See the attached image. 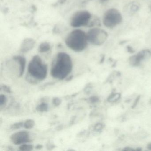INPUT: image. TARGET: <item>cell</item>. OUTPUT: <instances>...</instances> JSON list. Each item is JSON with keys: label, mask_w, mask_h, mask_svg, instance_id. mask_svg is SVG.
I'll use <instances>...</instances> for the list:
<instances>
[{"label": "cell", "mask_w": 151, "mask_h": 151, "mask_svg": "<svg viewBox=\"0 0 151 151\" xmlns=\"http://www.w3.org/2000/svg\"><path fill=\"white\" fill-rule=\"evenodd\" d=\"M36 109L38 112H41V113L46 112L48 111L49 106L47 103L42 102L41 104L37 106Z\"/></svg>", "instance_id": "12"}, {"label": "cell", "mask_w": 151, "mask_h": 151, "mask_svg": "<svg viewBox=\"0 0 151 151\" xmlns=\"http://www.w3.org/2000/svg\"><path fill=\"white\" fill-rule=\"evenodd\" d=\"M89 102L91 103H95L99 101V99L96 96H92L88 99Z\"/></svg>", "instance_id": "21"}, {"label": "cell", "mask_w": 151, "mask_h": 151, "mask_svg": "<svg viewBox=\"0 0 151 151\" xmlns=\"http://www.w3.org/2000/svg\"><path fill=\"white\" fill-rule=\"evenodd\" d=\"M10 139L11 142L15 145L26 144L31 140L29 134L26 131H21L15 132L10 136Z\"/></svg>", "instance_id": "7"}, {"label": "cell", "mask_w": 151, "mask_h": 151, "mask_svg": "<svg viewBox=\"0 0 151 151\" xmlns=\"http://www.w3.org/2000/svg\"><path fill=\"white\" fill-rule=\"evenodd\" d=\"M147 148L150 149V150H151V143H150V144H149V145H148V146H147Z\"/></svg>", "instance_id": "28"}, {"label": "cell", "mask_w": 151, "mask_h": 151, "mask_svg": "<svg viewBox=\"0 0 151 151\" xmlns=\"http://www.w3.org/2000/svg\"><path fill=\"white\" fill-rule=\"evenodd\" d=\"M120 97H121V95H120V93H114V94H111L109 97L108 99V101L109 102H115V101H117L118 100H119Z\"/></svg>", "instance_id": "15"}, {"label": "cell", "mask_w": 151, "mask_h": 151, "mask_svg": "<svg viewBox=\"0 0 151 151\" xmlns=\"http://www.w3.org/2000/svg\"><path fill=\"white\" fill-rule=\"evenodd\" d=\"M14 60L17 62L19 65V76L22 77L24 75L26 65V60L25 58L21 55H17L14 56L13 58Z\"/></svg>", "instance_id": "10"}, {"label": "cell", "mask_w": 151, "mask_h": 151, "mask_svg": "<svg viewBox=\"0 0 151 151\" xmlns=\"http://www.w3.org/2000/svg\"><path fill=\"white\" fill-rule=\"evenodd\" d=\"M26 81H28L31 84H37L38 83V80L35 79L34 78L31 76L29 73H28L26 76Z\"/></svg>", "instance_id": "17"}, {"label": "cell", "mask_w": 151, "mask_h": 151, "mask_svg": "<svg viewBox=\"0 0 151 151\" xmlns=\"http://www.w3.org/2000/svg\"><path fill=\"white\" fill-rule=\"evenodd\" d=\"M35 125V122L34 120L32 119H28L26 120L24 123V126L27 129H32Z\"/></svg>", "instance_id": "13"}, {"label": "cell", "mask_w": 151, "mask_h": 151, "mask_svg": "<svg viewBox=\"0 0 151 151\" xmlns=\"http://www.w3.org/2000/svg\"><path fill=\"white\" fill-rule=\"evenodd\" d=\"M34 146L33 145L30 144H22L19 147V149L22 151H32L33 150Z\"/></svg>", "instance_id": "14"}, {"label": "cell", "mask_w": 151, "mask_h": 151, "mask_svg": "<svg viewBox=\"0 0 151 151\" xmlns=\"http://www.w3.org/2000/svg\"><path fill=\"white\" fill-rule=\"evenodd\" d=\"M28 73L38 81H42L46 78L47 67L38 55L32 57L28 66Z\"/></svg>", "instance_id": "3"}, {"label": "cell", "mask_w": 151, "mask_h": 151, "mask_svg": "<svg viewBox=\"0 0 151 151\" xmlns=\"http://www.w3.org/2000/svg\"><path fill=\"white\" fill-rule=\"evenodd\" d=\"M87 34L88 42L95 46L103 45L108 37L107 32L99 28H94L88 31Z\"/></svg>", "instance_id": "5"}, {"label": "cell", "mask_w": 151, "mask_h": 151, "mask_svg": "<svg viewBox=\"0 0 151 151\" xmlns=\"http://www.w3.org/2000/svg\"><path fill=\"white\" fill-rule=\"evenodd\" d=\"M101 2H104V1H106L107 0H100Z\"/></svg>", "instance_id": "29"}, {"label": "cell", "mask_w": 151, "mask_h": 151, "mask_svg": "<svg viewBox=\"0 0 151 151\" xmlns=\"http://www.w3.org/2000/svg\"><path fill=\"white\" fill-rule=\"evenodd\" d=\"M61 99L58 97H55L52 99V103L54 106L57 107L61 105L62 103Z\"/></svg>", "instance_id": "19"}, {"label": "cell", "mask_w": 151, "mask_h": 151, "mask_svg": "<svg viewBox=\"0 0 151 151\" xmlns=\"http://www.w3.org/2000/svg\"><path fill=\"white\" fill-rule=\"evenodd\" d=\"M51 46L47 42L41 43L39 46L38 51L40 53H45L48 52L50 50Z\"/></svg>", "instance_id": "11"}, {"label": "cell", "mask_w": 151, "mask_h": 151, "mask_svg": "<svg viewBox=\"0 0 151 151\" xmlns=\"http://www.w3.org/2000/svg\"><path fill=\"white\" fill-rule=\"evenodd\" d=\"M24 123L23 122H18L13 124L10 126V129L13 130H14L22 128L24 126Z\"/></svg>", "instance_id": "16"}, {"label": "cell", "mask_w": 151, "mask_h": 151, "mask_svg": "<svg viewBox=\"0 0 151 151\" xmlns=\"http://www.w3.org/2000/svg\"><path fill=\"white\" fill-rule=\"evenodd\" d=\"M72 78H73V76H70L68 78H67V81H70V80H71Z\"/></svg>", "instance_id": "27"}, {"label": "cell", "mask_w": 151, "mask_h": 151, "mask_svg": "<svg viewBox=\"0 0 151 151\" xmlns=\"http://www.w3.org/2000/svg\"><path fill=\"white\" fill-rule=\"evenodd\" d=\"M91 13L86 10L78 11L71 17L70 25L74 28L86 26L91 21Z\"/></svg>", "instance_id": "6"}, {"label": "cell", "mask_w": 151, "mask_h": 151, "mask_svg": "<svg viewBox=\"0 0 151 151\" xmlns=\"http://www.w3.org/2000/svg\"><path fill=\"white\" fill-rule=\"evenodd\" d=\"M35 40L32 38H26L24 39L22 43L20 50L23 53L28 52L33 49L35 46Z\"/></svg>", "instance_id": "9"}, {"label": "cell", "mask_w": 151, "mask_h": 151, "mask_svg": "<svg viewBox=\"0 0 151 151\" xmlns=\"http://www.w3.org/2000/svg\"><path fill=\"white\" fill-rule=\"evenodd\" d=\"M151 55V52L148 50H144L138 53L137 55H134L130 58V62L132 65L136 66L138 65L141 61L149 57Z\"/></svg>", "instance_id": "8"}, {"label": "cell", "mask_w": 151, "mask_h": 151, "mask_svg": "<svg viewBox=\"0 0 151 151\" xmlns=\"http://www.w3.org/2000/svg\"><path fill=\"white\" fill-rule=\"evenodd\" d=\"M2 89L4 91L7 93H10L12 92V90L10 87L7 85H3L2 86Z\"/></svg>", "instance_id": "24"}, {"label": "cell", "mask_w": 151, "mask_h": 151, "mask_svg": "<svg viewBox=\"0 0 151 151\" xmlns=\"http://www.w3.org/2000/svg\"><path fill=\"white\" fill-rule=\"evenodd\" d=\"M103 128V125L102 124L98 123L95 124L94 127V130L97 132H99Z\"/></svg>", "instance_id": "22"}, {"label": "cell", "mask_w": 151, "mask_h": 151, "mask_svg": "<svg viewBox=\"0 0 151 151\" xmlns=\"http://www.w3.org/2000/svg\"><path fill=\"white\" fill-rule=\"evenodd\" d=\"M72 68L73 63L70 56L66 53H59L53 63L51 75L54 78L63 80L72 71Z\"/></svg>", "instance_id": "1"}, {"label": "cell", "mask_w": 151, "mask_h": 151, "mask_svg": "<svg viewBox=\"0 0 151 151\" xmlns=\"http://www.w3.org/2000/svg\"><path fill=\"white\" fill-rule=\"evenodd\" d=\"M43 147V146L41 145H37L36 146V148L37 149H41Z\"/></svg>", "instance_id": "26"}, {"label": "cell", "mask_w": 151, "mask_h": 151, "mask_svg": "<svg viewBox=\"0 0 151 151\" xmlns=\"http://www.w3.org/2000/svg\"><path fill=\"white\" fill-rule=\"evenodd\" d=\"M55 147L54 144H53L52 142H48L46 145V147L47 150H52L53 149H54Z\"/></svg>", "instance_id": "25"}, {"label": "cell", "mask_w": 151, "mask_h": 151, "mask_svg": "<svg viewBox=\"0 0 151 151\" xmlns=\"http://www.w3.org/2000/svg\"><path fill=\"white\" fill-rule=\"evenodd\" d=\"M92 88V86L91 84L88 83V84L86 85V86L84 89V92L86 94H90V93L91 91Z\"/></svg>", "instance_id": "20"}, {"label": "cell", "mask_w": 151, "mask_h": 151, "mask_svg": "<svg viewBox=\"0 0 151 151\" xmlns=\"http://www.w3.org/2000/svg\"><path fill=\"white\" fill-rule=\"evenodd\" d=\"M123 21V17L119 10L114 8L109 9L105 12L102 18L105 27L112 29L120 25Z\"/></svg>", "instance_id": "4"}, {"label": "cell", "mask_w": 151, "mask_h": 151, "mask_svg": "<svg viewBox=\"0 0 151 151\" xmlns=\"http://www.w3.org/2000/svg\"><path fill=\"white\" fill-rule=\"evenodd\" d=\"M54 82H48V83H45L43 85L40 86V89L41 90H45L47 86H49L53 85L54 84Z\"/></svg>", "instance_id": "23"}, {"label": "cell", "mask_w": 151, "mask_h": 151, "mask_svg": "<svg viewBox=\"0 0 151 151\" xmlns=\"http://www.w3.org/2000/svg\"><path fill=\"white\" fill-rule=\"evenodd\" d=\"M87 34L83 31L76 29L71 31L65 39V44L70 49L77 52L86 49L88 43Z\"/></svg>", "instance_id": "2"}, {"label": "cell", "mask_w": 151, "mask_h": 151, "mask_svg": "<svg viewBox=\"0 0 151 151\" xmlns=\"http://www.w3.org/2000/svg\"><path fill=\"white\" fill-rule=\"evenodd\" d=\"M7 102V98L4 94H1L0 95V106L1 108H2L3 106L6 105Z\"/></svg>", "instance_id": "18"}]
</instances>
